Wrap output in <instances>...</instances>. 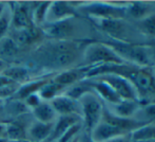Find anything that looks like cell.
Wrapping results in <instances>:
<instances>
[{
  "instance_id": "obj_41",
  "label": "cell",
  "mask_w": 155,
  "mask_h": 142,
  "mask_svg": "<svg viewBox=\"0 0 155 142\" xmlns=\"http://www.w3.org/2000/svg\"><path fill=\"white\" fill-rule=\"evenodd\" d=\"M8 142H32L29 139H23V140H17V141H8Z\"/></svg>"
},
{
  "instance_id": "obj_42",
  "label": "cell",
  "mask_w": 155,
  "mask_h": 142,
  "mask_svg": "<svg viewBox=\"0 0 155 142\" xmlns=\"http://www.w3.org/2000/svg\"><path fill=\"white\" fill-rule=\"evenodd\" d=\"M0 142H8V140L5 138H0Z\"/></svg>"
},
{
  "instance_id": "obj_21",
  "label": "cell",
  "mask_w": 155,
  "mask_h": 142,
  "mask_svg": "<svg viewBox=\"0 0 155 142\" xmlns=\"http://www.w3.org/2000/svg\"><path fill=\"white\" fill-rule=\"evenodd\" d=\"M36 121L42 123H53L56 117V113L50 102H41L38 106L32 109Z\"/></svg>"
},
{
  "instance_id": "obj_43",
  "label": "cell",
  "mask_w": 155,
  "mask_h": 142,
  "mask_svg": "<svg viewBox=\"0 0 155 142\" xmlns=\"http://www.w3.org/2000/svg\"><path fill=\"white\" fill-rule=\"evenodd\" d=\"M135 142H155V140H143V141H135Z\"/></svg>"
},
{
  "instance_id": "obj_31",
  "label": "cell",
  "mask_w": 155,
  "mask_h": 142,
  "mask_svg": "<svg viewBox=\"0 0 155 142\" xmlns=\"http://www.w3.org/2000/svg\"><path fill=\"white\" fill-rule=\"evenodd\" d=\"M11 23V17L8 14H2L0 16V39L3 38Z\"/></svg>"
},
{
  "instance_id": "obj_28",
  "label": "cell",
  "mask_w": 155,
  "mask_h": 142,
  "mask_svg": "<svg viewBox=\"0 0 155 142\" xmlns=\"http://www.w3.org/2000/svg\"><path fill=\"white\" fill-rule=\"evenodd\" d=\"M19 51V47L13 38L5 37L0 39V55L3 57H13Z\"/></svg>"
},
{
  "instance_id": "obj_11",
  "label": "cell",
  "mask_w": 155,
  "mask_h": 142,
  "mask_svg": "<svg viewBox=\"0 0 155 142\" xmlns=\"http://www.w3.org/2000/svg\"><path fill=\"white\" fill-rule=\"evenodd\" d=\"M90 87L92 88L93 92L106 105H113L121 101V99L116 95L114 90L106 82L101 81L98 78H88Z\"/></svg>"
},
{
  "instance_id": "obj_37",
  "label": "cell",
  "mask_w": 155,
  "mask_h": 142,
  "mask_svg": "<svg viewBox=\"0 0 155 142\" xmlns=\"http://www.w3.org/2000/svg\"><path fill=\"white\" fill-rule=\"evenodd\" d=\"M6 134V123H0V138H5Z\"/></svg>"
},
{
  "instance_id": "obj_14",
  "label": "cell",
  "mask_w": 155,
  "mask_h": 142,
  "mask_svg": "<svg viewBox=\"0 0 155 142\" xmlns=\"http://www.w3.org/2000/svg\"><path fill=\"white\" fill-rule=\"evenodd\" d=\"M51 105L55 110L56 115L59 116H68V115H78L81 117L79 102L76 100L71 99L65 95H57L51 100Z\"/></svg>"
},
{
  "instance_id": "obj_2",
  "label": "cell",
  "mask_w": 155,
  "mask_h": 142,
  "mask_svg": "<svg viewBox=\"0 0 155 142\" xmlns=\"http://www.w3.org/2000/svg\"><path fill=\"white\" fill-rule=\"evenodd\" d=\"M127 3L128 2H81L77 8V13L80 17H89L91 20H97V19H124L127 17Z\"/></svg>"
},
{
  "instance_id": "obj_34",
  "label": "cell",
  "mask_w": 155,
  "mask_h": 142,
  "mask_svg": "<svg viewBox=\"0 0 155 142\" xmlns=\"http://www.w3.org/2000/svg\"><path fill=\"white\" fill-rule=\"evenodd\" d=\"M108 142H135V141L133 140L132 135H131V133H130V134L124 135V136L116 137V138L112 139V140H110Z\"/></svg>"
},
{
  "instance_id": "obj_27",
  "label": "cell",
  "mask_w": 155,
  "mask_h": 142,
  "mask_svg": "<svg viewBox=\"0 0 155 142\" xmlns=\"http://www.w3.org/2000/svg\"><path fill=\"white\" fill-rule=\"evenodd\" d=\"M134 141L155 140V123L146 124L143 127L131 133Z\"/></svg>"
},
{
  "instance_id": "obj_36",
  "label": "cell",
  "mask_w": 155,
  "mask_h": 142,
  "mask_svg": "<svg viewBox=\"0 0 155 142\" xmlns=\"http://www.w3.org/2000/svg\"><path fill=\"white\" fill-rule=\"evenodd\" d=\"M12 83H14V82H12V81L8 80V78H5L4 75L0 74V88L6 86V85H8V84H12Z\"/></svg>"
},
{
  "instance_id": "obj_20",
  "label": "cell",
  "mask_w": 155,
  "mask_h": 142,
  "mask_svg": "<svg viewBox=\"0 0 155 142\" xmlns=\"http://www.w3.org/2000/svg\"><path fill=\"white\" fill-rule=\"evenodd\" d=\"M49 80L47 78H40V80H35L32 82H27L23 85H20L18 90L15 92V95L11 98V100H18V101H23L27 97L37 93L39 89L45 84Z\"/></svg>"
},
{
  "instance_id": "obj_15",
  "label": "cell",
  "mask_w": 155,
  "mask_h": 142,
  "mask_svg": "<svg viewBox=\"0 0 155 142\" xmlns=\"http://www.w3.org/2000/svg\"><path fill=\"white\" fill-rule=\"evenodd\" d=\"M76 124H81V117L78 115H68L59 116L56 122H54L53 130H52L51 136L47 142H55L59 139L64 133H67L72 126Z\"/></svg>"
},
{
  "instance_id": "obj_33",
  "label": "cell",
  "mask_w": 155,
  "mask_h": 142,
  "mask_svg": "<svg viewBox=\"0 0 155 142\" xmlns=\"http://www.w3.org/2000/svg\"><path fill=\"white\" fill-rule=\"evenodd\" d=\"M146 46H147L148 52H149V56L152 63V67H153L155 66V39L152 40L151 43H146Z\"/></svg>"
},
{
  "instance_id": "obj_26",
  "label": "cell",
  "mask_w": 155,
  "mask_h": 142,
  "mask_svg": "<svg viewBox=\"0 0 155 142\" xmlns=\"http://www.w3.org/2000/svg\"><path fill=\"white\" fill-rule=\"evenodd\" d=\"M63 87L60 86V85L56 84L53 81H48L38 91V95L40 97L41 100H45V102L50 101V100H53L54 98H56L57 95H59L58 93L61 90H63Z\"/></svg>"
},
{
  "instance_id": "obj_32",
  "label": "cell",
  "mask_w": 155,
  "mask_h": 142,
  "mask_svg": "<svg viewBox=\"0 0 155 142\" xmlns=\"http://www.w3.org/2000/svg\"><path fill=\"white\" fill-rule=\"evenodd\" d=\"M23 102L25 103V105L29 107V109H33V108H35L36 106H38L42 101H41L38 92H37V93H33V95L27 97L25 100H23Z\"/></svg>"
},
{
  "instance_id": "obj_17",
  "label": "cell",
  "mask_w": 155,
  "mask_h": 142,
  "mask_svg": "<svg viewBox=\"0 0 155 142\" xmlns=\"http://www.w3.org/2000/svg\"><path fill=\"white\" fill-rule=\"evenodd\" d=\"M154 13L151 3L145 1H132L128 2L126 5V15L127 17L138 21L140 19L147 17L148 15Z\"/></svg>"
},
{
  "instance_id": "obj_24",
  "label": "cell",
  "mask_w": 155,
  "mask_h": 142,
  "mask_svg": "<svg viewBox=\"0 0 155 142\" xmlns=\"http://www.w3.org/2000/svg\"><path fill=\"white\" fill-rule=\"evenodd\" d=\"M2 75L8 78L12 82L20 84L29 80V69L22 66H14V67H6L2 71Z\"/></svg>"
},
{
  "instance_id": "obj_18",
  "label": "cell",
  "mask_w": 155,
  "mask_h": 142,
  "mask_svg": "<svg viewBox=\"0 0 155 142\" xmlns=\"http://www.w3.org/2000/svg\"><path fill=\"white\" fill-rule=\"evenodd\" d=\"M53 123H42V122H34L28 130V134L32 142H47L49 137L51 136L53 130Z\"/></svg>"
},
{
  "instance_id": "obj_40",
  "label": "cell",
  "mask_w": 155,
  "mask_h": 142,
  "mask_svg": "<svg viewBox=\"0 0 155 142\" xmlns=\"http://www.w3.org/2000/svg\"><path fill=\"white\" fill-rule=\"evenodd\" d=\"M71 142H79V134L77 135V136H75L73 139H72Z\"/></svg>"
},
{
  "instance_id": "obj_10",
  "label": "cell",
  "mask_w": 155,
  "mask_h": 142,
  "mask_svg": "<svg viewBox=\"0 0 155 142\" xmlns=\"http://www.w3.org/2000/svg\"><path fill=\"white\" fill-rule=\"evenodd\" d=\"M91 67L89 66H77L73 68L65 69V70L60 71L57 75H55L52 81L56 84L62 86L63 88H69L70 86L80 82V81L86 80V76L88 71L90 70Z\"/></svg>"
},
{
  "instance_id": "obj_9",
  "label": "cell",
  "mask_w": 155,
  "mask_h": 142,
  "mask_svg": "<svg viewBox=\"0 0 155 142\" xmlns=\"http://www.w3.org/2000/svg\"><path fill=\"white\" fill-rule=\"evenodd\" d=\"M80 17L77 9L71 1H52L48 11L45 23H54L64 19Z\"/></svg>"
},
{
  "instance_id": "obj_1",
  "label": "cell",
  "mask_w": 155,
  "mask_h": 142,
  "mask_svg": "<svg viewBox=\"0 0 155 142\" xmlns=\"http://www.w3.org/2000/svg\"><path fill=\"white\" fill-rule=\"evenodd\" d=\"M91 39L77 40H50L42 43L34 51V61L41 67L52 70L73 68L80 60L84 47Z\"/></svg>"
},
{
  "instance_id": "obj_30",
  "label": "cell",
  "mask_w": 155,
  "mask_h": 142,
  "mask_svg": "<svg viewBox=\"0 0 155 142\" xmlns=\"http://www.w3.org/2000/svg\"><path fill=\"white\" fill-rule=\"evenodd\" d=\"M12 103L10 106V111L11 113L15 116H21L22 113H28L29 107L25 105V103L23 101H18V100H12Z\"/></svg>"
},
{
  "instance_id": "obj_44",
  "label": "cell",
  "mask_w": 155,
  "mask_h": 142,
  "mask_svg": "<svg viewBox=\"0 0 155 142\" xmlns=\"http://www.w3.org/2000/svg\"><path fill=\"white\" fill-rule=\"evenodd\" d=\"M2 105H3V100H1V99H0V109H1Z\"/></svg>"
},
{
  "instance_id": "obj_38",
  "label": "cell",
  "mask_w": 155,
  "mask_h": 142,
  "mask_svg": "<svg viewBox=\"0 0 155 142\" xmlns=\"http://www.w3.org/2000/svg\"><path fill=\"white\" fill-rule=\"evenodd\" d=\"M6 68V64H5V62H4L2 58H0V74L2 73V71L4 70V69Z\"/></svg>"
},
{
  "instance_id": "obj_4",
  "label": "cell",
  "mask_w": 155,
  "mask_h": 142,
  "mask_svg": "<svg viewBox=\"0 0 155 142\" xmlns=\"http://www.w3.org/2000/svg\"><path fill=\"white\" fill-rule=\"evenodd\" d=\"M124 61V63L137 67H152L146 43H130L120 41H104Z\"/></svg>"
},
{
  "instance_id": "obj_7",
  "label": "cell",
  "mask_w": 155,
  "mask_h": 142,
  "mask_svg": "<svg viewBox=\"0 0 155 142\" xmlns=\"http://www.w3.org/2000/svg\"><path fill=\"white\" fill-rule=\"evenodd\" d=\"M74 18L64 19L54 23H45L41 26L42 34L51 38L52 40H77L75 38L77 32V23Z\"/></svg>"
},
{
  "instance_id": "obj_19",
  "label": "cell",
  "mask_w": 155,
  "mask_h": 142,
  "mask_svg": "<svg viewBox=\"0 0 155 142\" xmlns=\"http://www.w3.org/2000/svg\"><path fill=\"white\" fill-rule=\"evenodd\" d=\"M42 32L38 27L33 26L31 28L27 29L17 30V34L14 37V41L17 43L18 47H25L30 46L32 43L38 41L41 38Z\"/></svg>"
},
{
  "instance_id": "obj_6",
  "label": "cell",
  "mask_w": 155,
  "mask_h": 142,
  "mask_svg": "<svg viewBox=\"0 0 155 142\" xmlns=\"http://www.w3.org/2000/svg\"><path fill=\"white\" fill-rule=\"evenodd\" d=\"M99 31L107 34L113 41L134 43L131 39L132 30L124 19H97L92 20Z\"/></svg>"
},
{
  "instance_id": "obj_12",
  "label": "cell",
  "mask_w": 155,
  "mask_h": 142,
  "mask_svg": "<svg viewBox=\"0 0 155 142\" xmlns=\"http://www.w3.org/2000/svg\"><path fill=\"white\" fill-rule=\"evenodd\" d=\"M127 134H130V133L124 132L120 128L104 121H100L89 135L91 139L95 142H108L116 137L124 136Z\"/></svg>"
},
{
  "instance_id": "obj_29",
  "label": "cell",
  "mask_w": 155,
  "mask_h": 142,
  "mask_svg": "<svg viewBox=\"0 0 155 142\" xmlns=\"http://www.w3.org/2000/svg\"><path fill=\"white\" fill-rule=\"evenodd\" d=\"M81 128H82V124H76V125L72 126L67 133H64L59 139H57L56 142H71L74 137L79 134Z\"/></svg>"
},
{
  "instance_id": "obj_16",
  "label": "cell",
  "mask_w": 155,
  "mask_h": 142,
  "mask_svg": "<svg viewBox=\"0 0 155 142\" xmlns=\"http://www.w3.org/2000/svg\"><path fill=\"white\" fill-rule=\"evenodd\" d=\"M106 105V104H104ZM107 108L114 115L121 118H134L141 108L143 104L137 100H121L113 105H106Z\"/></svg>"
},
{
  "instance_id": "obj_25",
  "label": "cell",
  "mask_w": 155,
  "mask_h": 142,
  "mask_svg": "<svg viewBox=\"0 0 155 142\" xmlns=\"http://www.w3.org/2000/svg\"><path fill=\"white\" fill-rule=\"evenodd\" d=\"M5 137L8 141H17L27 139V130L25 125L18 121H12L6 123Z\"/></svg>"
},
{
  "instance_id": "obj_23",
  "label": "cell",
  "mask_w": 155,
  "mask_h": 142,
  "mask_svg": "<svg viewBox=\"0 0 155 142\" xmlns=\"http://www.w3.org/2000/svg\"><path fill=\"white\" fill-rule=\"evenodd\" d=\"M135 29L139 34L155 39V12L135 23Z\"/></svg>"
},
{
  "instance_id": "obj_8",
  "label": "cell",
  "mask_w": 155,
  "mask_h": 142,
  "mask_svg": "<svg viewBox=\"0 0 155 142\" xmlns=\"http://www.w3.org/2000/svg\"><path fill=\"white\" fill-rule=\"evenodd\" d=\"M97 78L106 82L108 85H110L111 88L116 92V95L121 100H137V101H139L136 90L127 78L118 75V74L112 73L104 74V75H100Z\"/></svg>"
},
{
  "instance_id": "obj_35",
  "label": "cell",
  "mask_w": 155,
  "mask_h": 142,
  "mask_svg": "<svg viewBox=\"0 0 155 142\" xmlns=\"http://www.w3.org/2000/svg\"><path fill=\"white\" fill-rule=\"evenodd\" d=\"M79 142H95L91 139L90 135L88 133L84 132L82 134H79Z\"/></svg>"
},
{
  "instance_id": "obj_5",
  "label": "cell",
  "mask_w": 155,
  "mask_h": 142,
  "mask_svg": "<svg viewBox=\"0 0 155 142\" xmlns=\"http://www.w3.org/2000/svg\"><path fill=\"white\" fill-rule=\"evenodd\" d=\"M78 102L81 111V124L84 132L90 134L94 127L101 121L104 103L93 91L82 95Z\"/></svg>"
},
{
  "instance_id": "obj_13",
  "label": "cell",
  "mask_w": 155,
  "mask_h": 142,
  "mask_svg": "<svg viewBox=\"0 0 155 142\" xmlns=\"http://www.w3.org/2000/svg\"><path fill=\"white\" fill-rule=\"evenodd\" d=\"M13 27L17 30L27 29L34 26L32 19L31 6L27 2H19L16 8L13 9V15L11 18Z\"/></svg>"
},
{
  "instance_id": "obj_39",
  "label": "cell",
  "mask_w": 155,
  "mask_h": 142,
  "mask_svg": "<svg viewBox=\"0 0 155 142\" xmlns=\"http://www.w3.org/2000/svg\"><path fill=\"white\" fill-rule=\"evenodd\" d=\"M3 10H4V3L3 2H0V16L3 14Z\"/></svg>"
},
{
  "instance_id": "obj_3",
  "label": "cell",
  "mask_w": 155,
  "mask_h": 142,
  "mask_svg": "<svg viewBox=\"0 0 155 142\" xmlns=\"http://www.w3.org/2000/svg\"><path fill=\"white\" fill-rule=\"evenodd\" d=\"M107 64H126L124 61L104 41L91 39L84 47L80 66H99Z\"/></svg>"
},
{
  "instance_id": "obj_22",
  "label": "cell",
  "mask_w": 155,
  "mask_h": 142,
  "mask_svg": "<svg viewBox=\"0 0 155 142\" xmlns=\"http://www.w3.org/2000/svg\"><path fill=\"white\" fill-rule=\"evenodd\" d=\"M52 1H40V2H33L35 6H31L32 11V19L34 26H42L47 20V15L49 8L51 5Z\"/></svg>"
},
{
  "instance_id": "obj_45",
  "label": "cell",
  "mask_w": 155,
  "mask_h": 142,
  "mask_svg": "<svg viewBox=\"0 0 155 142\" xmlns=\"http://www.w3.org/2000/svg\"><path fill=\"white\" fill-rule=\"evenodd\" d=\"M152 71H153V74H154V76H155V66L152 67Z\"/></svg>"
}]
</instances>
